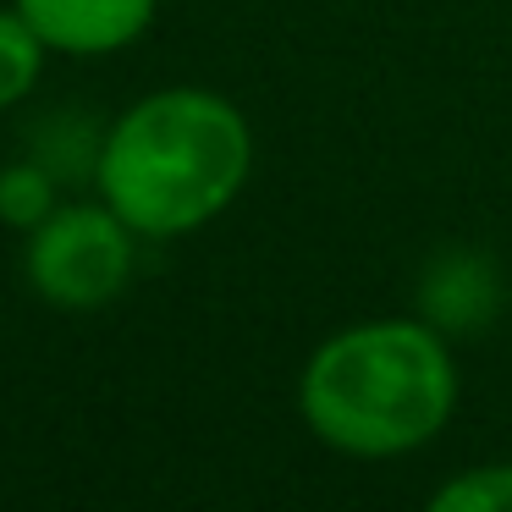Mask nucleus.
<instances>
[{
    "mask_svg": "<svg viewBox=\"0 0 512 512\" xmlns=\"http://www.w3.org/2000/svg\"><path fill=\"white\" fill-rule=\"evenodd\" d=\"M254 177V127L226 94L171 83L133 100L94 155V193L149 243L204 232Z\"/></svg>",
    "mask_w": 512,
    "mask_h": 512,
    "instance_id": "nucleus-1",
    "label": "nucleus"
},
{
    "mask_svg": "<svg viewBox=\"0 0 512 512\" xmlns=\"http://www.w3.org/2000/svg\"><path fill=\"white\" fill-rule=\"evenodd\" d=\"M298 408L320 446L391 463L446 430L457 358L424 320H358L331 331L298 375Z\"/></svg>",
    "mask_w": 512,
    "mask_h": 512,
    "instance_id": "nucleus-2",
    "label": "nucleus"
},
{
    "mask_svg": "<svg viewBox=\"0 0 512 512\" xmlns=\"http://www.w3.org/2000/svg\"><path fill=\"white\" fill-rule=\"evenodd\" d=\"M138 259V232L94 193L89 204H56L23 237V276L50 309L89 314L127 287Z\"/></svg>",
    "mask_w": 512,
    "mask_h": 512,
    "instance_id": "nucleus-3",
    "label": "nucleus"
},
{
    "mask_svg": "<svg viewBox=\"0 0 512 512\" xmlns=\"http://www.w3.org/2000/svg\"><path fill=\"white\" fill-rule=\"evenodd\" d=\"M23 23L45 39L50 56H116L138 45L155 23L160 0H12Z\"/></svg>",
    "mask_w": 512,
    "mask_h": 512,
    "instance_id": "nucleus-4",
    "label": "nucleus"
},
{
    "mask_svg": "<svg viewBox=\"0 0 512 512\" xmlns=\"http://www.w3.org/2000/svg\"><path fill=\"white\" fill-rule=\"evenodd\" d=\"M45 39L34 34V28L23 23V12H17L12 0L0 6V111H12V105H23L28 94L39 89V78H45Z\"/></svg>",
    "mask_w": 512,
    "mask_h": 512,
    "instance_id": "nucleus-5",
    "label": "nucleus"
},
{
    "mask_svg": "<svg viewBox=\"0 0 512 512\" xmlns=\"http://www.w3.org/2000/svg\"><path fill=\"white\" fill-rule=\"evenodd\" d=\"M424 512H512V463H474L441 479Z\"/></svg>",
    "mask_w": 512,
    "mask_h": 512,
    "instance_id": "nucleus-6",
    "label": "nucleus"
},
{
    "mask_svg": "<svg viewBox=\"0 0 512 512\" xmlns=\"http://www.w3.org/2000/svg\"><path fill=\"white\" fill-rule=\"evenodd\" d=\"M56 182H50L45 166H28V160H17V166L0 171V226H12V232H34L39 221H45L50 210H56Z\"/></svg>",
    "mask_w": 512,
    "mask_h": 512,
    "instance_id": "nucleus-7",
    "label": "nucleus"
}]
</instances>
